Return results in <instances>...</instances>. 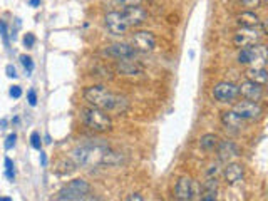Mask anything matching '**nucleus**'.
I'll return each instance as SVG.
<instances>
[{"mask_svg":"<svg viewBox=\"0 0 268 201\" xmlns=\"http://www.w3.org/2000/svg\"><path fill=\"white\" fill-rule=\"evenodd\" d=\"M108 56L114 57V59H121V61H131L136 57V51L131 47L129 44H124V42H118V44H113L106 47Z\"/></svg>","mask_w":268,"mask_h":201,"instance_id":"13","label":"nucleus"},{"mask_svg":"<svg viewBox=\"0 0 268 201\" xmlns=\"http://www.w3.org/2000/svg\"><path fill=\"white\" fill-rule=\"evenodd\" d=\"M0 201H12L9 196H5V198H0Z\"/></svg>","mask_w":268,"mask_h":201,"instance_id":"37","label":"nucleus"},{"mask_svg":"<svg viewBox=\"0 0 268 201\" xmlns=\"http://www.w3.org/2000/svg\"><path fill=\"white\" fill-rule=\"evenodd\" d=\"M245 76H246V81L255 82L258 86H265L268 82V72L265 67H251L245 72Z\"/></svg>","mask_w":268,"mask_h":201,"instance_id":"18","label":"nucleus"},{"mask_svg":"<svg viewBox=\"0 0 268 201\" xmlns=\"http://www.w3.org/2000/svg\"><path fill=\"white\" fill-rule=\"evenodd\" d=\"M5 72H7V76H9L10 79H17V76H19V74H17V69H15L12 64H9L7 67H5Z\"/></svg>","mask_w":268,"mask_h":201,"instance_id":"32","label":"nucleus"},{"mask_svg":"<svg viewBox=\"0 0 268 201\" xmlns=\"http://www.w3.org/2000/svg\"><path fill=\"white\" fill-rule=\"evenodd\" d=\"M91 193V184H89L86 179H72L66 184L64 188L59 191V199H66V201H79L82 198L89 196Z\"/></svg>","mask_w":268,"mask_h":201,"instance_id":"4","label":"nucleus"},{"mask_svg":"<svg viewBox=\"0 0 268 201\" xmlns=\"http://www.w3.org/2000/svg\"><path fill=\"white\" fill-rule=\"evenodd\" d=\"M15 141H17V134L12 133V134H9L7 136V139H5V149H12V147L15 146Z\"/></svg>","mask_w":268,"mask_h":201,"instance_id":"28","label":"nucleus"},{"mask_svg":"<svg viewBox=\"0 0 268 201\" xmlns=\"http://www.w3.org/2000/svg\"><path fill=\"white\" fill-rule=\"evenodd\" d=\"M240 2L243 7H246V10H251V12L261 5V0H240Z\"/></svg>","mask_w":268,"mask_h":201,"instance_id":"24","label":"nucleus"},{"mask_svg":"<svg viewBox=\"0 0 268 201\" xmlns=\"http://www.w3.org/2000/svg\"><path fill=\"white\" fill-rule=\"evenodd\" d=\"M222 121L225 124V128L227 129H233V131H238L241 129V118H238L233 111H225V113L222 114Z\"/></svg>","mask_w":268,"mask_h":201,"instance_id":"19","label":"nucleus"},{"mask_svg":"<svg viewBox=\"0 0 268 201\" xmlns=\"http://www.w3.org/2000/svg\"><path fill=\"white\" fill-rule=\"evenodd\" d=\"M193 179L190 176H181L175 186V199L176 201H191L193 198Z\"/></svg>","mask_w":268,"mask_h":201,"instance_id":"14","label":"nucleus"},{"mask_svg":"<svg viewBox=\"0 0 268 201\" xmlns=\"http://www.w3.org/2000/svg\"><path fill=\"white\" fill-rule=\"evenodd\" d=\"M84 99L91 108L101 109L104 113H123L128 108V100L109 91L106 86H91L84 91Z\"/></svg>","mask_w":268,"mask_h":201,"instance_id":"1","label":"nucleus"},{"mask_svg":"<svg viewBox=\"0 0 268 201\" xmlns=\"http://www.w3.org/2000/svg\"><path fill=\"white\" fill-rule=\"evenodd\" d=\"M24 44H25V47H34V44H35V35L32 34V32H27L24 35Z\"/></svg>","mask_w":268,"mask_h":201,"instance_id":"29","label":"nucleus"},{"mask_svg":"<svg viewBox=\"0 0 268 201\" xmlns=\"http://www.w3.org/2000/svg\"><path fill=\"white\" fill-rule=\"evenodd\" d=\"M240 64H253L255 67H263L266 62V47L263 44H256L253 47H245L238 54Z\"/></svg>","mask_w":268,"mask_h":201,"instance_id":"5","label":"nucleus"},{"mask_svg":"<svg viewBox=\"0 0 268 201\" xmlns=\"http://www.w3.org/2000/svg\"><path fill=\"white\" fill-rule=\"evenodd\" d=\"M108 149H109V146L106 144L87 142V144L77 146L76 149L71 153V160L74 161L76 166H86V168L99 166V165H102L104 155H106Z\"/></svg>","mask_w":268,"mask_h":201,"instance_id":"2","label":"nucleus"},{"mask_svg":"<svg viewBox=\"0 0 268 201\" xmlns=\"http://www.w3.org/2000/svg\"><path fill=\"white\" fill-rule=\"evenodd\" d=\"M0 35H2L5 47H9L10 45V40H9V34H7V25H5L4 20H0Z\"/></svg>","mask_w":268,"mask_h":201,"instance_id":"26","label":"nucleus"},{"mask_svg":"<svg viewBox=\"0 0 268 201\" xmlns=\"http://www.w3.org/2000/svg\"><path fill=\"white\" fill-rule=\"evenodd\" d=\"M5 126H7V119H2V121H0V129H4Z\"/></svg>","mask_w":268,"mask_h":201,"instance_id":"36","label":"nucleus"},{"mask_svg":"<svg viewBox=\"0 0 268 201\" xmlns=\"http://www.w3.org/2000/svg\"><path fill=\"white\" fill-rule=\"evenodd\" d=\"M213 96L220 103H231L238 97V86L233 82H218L213 87Z\"/></svg>","mask_w":268,"mask_h":201,"instance_id":"10","label":"nucleus"},{"mask_svg":"<svg viewBox=\"0 0 268 201\" xmlns=\"http://www.w3.org/2000/svg\"><path fill=\"white\" fill-rule=\"evenodd\" d=\"M233 113L241 119L246 121H258L263 118V108L260 103H251V100H240L233 106Z\"/></svg>","mask_w":268,"mask_h":201,"instance_id":"6","label":"nucleus"},{"mask_svg":"<svg viewBox=\"0 0 268 201\" xmlns=\"http://www.w3.org/2000/svg\"><path fill=\"white\" fill-rule=\"evenodd\" d=\"M261 32H258L256 29H241L235 34L233 37V44L240 49H245V47H253L256 44H260L261 40Z\"/></svg>","mask_w":268,"mask_h":201,"instance_id":"9","label":"nucleus"},{"mask_svg":"<svg viewBox=\"0 0 268 201\" xmlns=\"http://www.w3.org/2000/svg\"><path fill=\"white\" fill-rule=\"evenodd\" d=\"M81 119L94 133H108L113 129V119L108 113L96 108H84L81 109Z\"/></svg>","mask_w":268,"mask_h":201,"instance_id":"3","label":"nucleus"},{"mask_svg":"<svg viewBox=\"0 0 268 201\" xmlns=\"http://www.w3.org/2000/svg\"><path fill=\"white\" fill-rule=\"evenodd\" d=\"M243 174H245V169L238 163H228L227 168L223 169V178L227 184H236L238 181H241Z\"/></svg>","mask_w":268,"mask_h":201,"instance_id":"15","label":"nucleus"},{"mask_svg":"<svg viewBox=\"0 0 268 201\" xmlns=\"http://www.w3.org/2000/svg\"><path fill=\"white\" fill-rule=\"evenodd\" d=\"M10 96H12L14 99H19L20 96H22V87H20V86H12V87H10Z\"/></svg>","mask_w":268,"mask_h":201,"instance_id":"31","label":"nucleus"},{"mask_svg":"<svg viewBox=\"0 0 268 201\" xmlns=\"http://www.w3.org/2000/svg\"><path fill=\"white\" fill-rule=\"evenodd\" d=\"M218 136L217 134H204L201 136V139H199V146H201V149L204 151H213L215 147L218 146Z\"/></svg>","mask_w":268,"mask_h":201,"instance_id":"20","label":"nucleus"},{"mask_svg":"<svg viewBox=\"0 0 268 201\" xmlns=\"http://www.w3.org/2000/svg\"><path fill=\"white\" fill-rule=\"evenodd\" d=\"M104 24H106L108 30L113 35H126L129 30L128 24H126L123 17V12H119V10H111V12L104 15Z\"/></svg>","mask_w":268,"mask_h":201,"instance_id":"8","label":"nucleus"},{"mask_svg":"<svg viewBox=\"0 0 268 201\" xmlns=\"http://www.w3.org/2000/svg\"><path fill=\"white\" fill-rule=\"evenodd\" d=\"M40 163L42 165H47V158H45L44 153H40Z\"/></svg>","mask_w":268,"mask_h":201,"instance_id":"35","label":"nucleus"},{"mask_svg":"<svg viewBox=\"0 0 268 201\" xmlns=\"http://www.w3.org/2000/svg\"><path fill=\"white\" fill-rule=\"evenodd\" d=\"M27 100H29V104L32 106H37V94H35V91L34 89H30V91L27 92Z\"/></svg>","mask_w":268,"mask_h":201,"instance_id":"30","label":"nucleus"},{"mask_svg":"<svg viewBox=\"0 0 268 201\" xmlns=\"http://www.w3.org/2000/svg\"><path fill=\"white\" fill-rule=\"evenodd\" d=\"M5 176L10 181H14L15 179V169H14V161L10 160V158H5Z\"/></svg>","mask_w":268,"mask_h":201,"instance_id":"22","label":"nucleus"},{"mask_svg":"<svg viewBox=\"0 0 268 201\" xmlns=\"http://www.w3.org/2000/svg\"><path fill=\"white\" fill-rule=\"evenodd\" d=\"M201 201H217V189H204Z\"/></svg>","mask_w":268,"mask_h":201,"instance_id":"27","label":"nucleus"},{"mask_svg":"<svg viewBox=\"0 0 268 201\" xmlns=\"http://www.w3.org/2000/svg\"><path fill=\"white\" fill-rule=\"evenodd\" d=\"M20 62H22V66H24V69L27 71V76H30V72L34 71V62H32V59H30L29 56H20Z\"/></svg>","mask_w":268,"mask_h":201,"instance_id":"23","label":"nucleus"},{"mask_svg":"<svg viewBox=\"0 0 268 201\" xmlns=\"http://www.w3.org/2000/svg\"><path fill=\"white\" fill-rule=\"evenodd\" d=\"M29 4L32 5V7H39V5H40V0H29Z\"/></svg>","mask_w":268,"mask_h":201,"instance_id":"34","label":"nucleus"},{"mask_svg":"<svg viewBox=\"0 0 268 201\" xmlns=\"http://www.w3.org/2000/svg\"><path fill=\"white\" fill-rule=\"evenodd\" d=\"M217 147H218V158H220V161L230 163L231 160L238 158V155H240L238 147H236L235 142H231V141H222V142H218Z\"/></svg>","mask_w":268,"mask_h":201,"instance_id":"16","label":"nucleus"},{"mask_svg":"<svg viewBox=\"0 0 268 201\" xmlns=\"http://www.w3.org/2000/svg\"><path fill=\"white\" fill-rule=\"evenodd\" d=\"M30 144H32L34 149L40 151V147H42V139H40V134H39V133H32V134H30Z\"/></svg>","mask_w":268,"mask_h":201,"instance_id":"25","label":"nucleus"},{"mask_svg":"<svg viewBox=\"0 0 268 201\" xmlns=\"http://www.w3.org/2000/svg\"><path fill=\"white\" fill-rule=\"evenodd\" d=\"M123 17L126 24H128V27H139L148 19V12L141 5H133V7H126L123 10Z\"/></svg>","mask_w":268,"mask_h":201,"instance_id":"11","label":"nucleus"},{"mask_svg":"<svg viewBox=\"0 0 268 201\" xmlns=\"http://www.w3.org/2000/svg\"><path fill=\"white\" fill-rule=\"evenodd\" d=\"M143 0H111V7H133V5H141Z\"/></svg>","mask_w":268,"mask_h":201,"instance_id":"21","label":"nucleus"},{"mask_svg":"<svg viewBox=\"0 0 268 201\" xmlns=\"http://www.w3.org/2000/svg\"><path fill=\"white\" fill-rule=\"evenodd\" d=\"M236 22H238V25H241V29H256L261 24V20L255 12L245 10V12L236 15Z\"/></svg>","mask_w":268,"mask_h":201,"instance_id":"17","label":"nucleus"},{"mask_svg":"<svg viewBox=\"0 0 268 201\" xmlns=\"http://www.w3.org/2000/svg\"><path fill=\"white\" fill-rule=\"evenodd\" d=\"M136 52H143V54H148V52H153L156 47V37L153 32L149 30H138L131 35V44H129Z\"/></svg>","mask_w":268,"mask_h":201,"instance_id":"7","label":"nucleus"},{"mask_svg":"<svg viewBox=\"0 0 268 201\" xmlns=\"http://www.w3.org/2000/svg\"><path fill=\"white\" fill-rule=\"evenodd\" d=\"M238 96H241L245 100H251V103H258L263 97V86H258L255 82L245 81L238 86Z\"/></svg>","mask_w":268,"mask_h":201,"instance_id":"12","label":"nucleus"},{"mask_svg":"<svg viewBox=\"0 0 268 201\" xmlns=\"http://www.w3.org/2000/svg\"><path fill=\"white\" fill-rule=\"evenodd\" d=\"M126 201H144V198L141 196L139 193H134V194H131V196L126 199Z\"/></svg>","mask_w":268,"mask_h":201,"instance_id":"33","label":"nucleus"}]
</instances>
